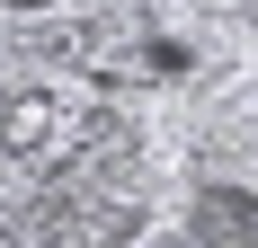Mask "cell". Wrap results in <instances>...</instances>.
Segmentation results:
<instances>
[{"instance_id":"6da1fadb","label":"cell","mask_w":258,"mask_h":248,"mask_svg":"<svg viewBox=\"0 0 258 248\" xmlns=\"http://www.w3.org/2000/svg\"><path fill=\"white\" fill-rule=\"evenodd\" d=\"M187 222H196V248H258V195L214 177V186H196Z\"/></svg>"},{"instance_id":"3957f363","label":"cell","mask_w":258,"mask_h":248,"mask_svg":"<svg viewBox=\"0 0 258 248\" xmlns=\"http://www.w3.org/2000/svg\"><path fill=\"white\" fill-rule=\"evenodd\" d=\"M0 9H53V0H0Z\"/></svg>"},{"instance_id":"7a4b0ae2","label":"cell","mask_w":258,"mask_h":248,"mask_svg":"<svg viewBox=\"0 0 258 248\" xmlns=\"http://www.w3.org/2000/svg\"><path fill=\"white\" fill-rule=\"evenodd\" d=\"M53 133V98H9V115H0V142L9 151H36Z\"/></svg>"}]
</instances>
